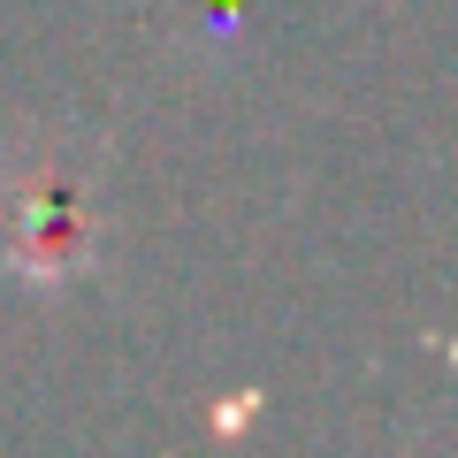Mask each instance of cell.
I'll return each instance as SVG.
<instances>
[{"label": "cell", "mask_w": 458, "mask_h": 458, "mask_svg": "<svg viewBox=\"0 0 458 458\" xmlns=\"http://www.w3.org/2000/svg\"><path fill=\"white\" fill-rule=\"evenodd\" d=\"M451 360H458V352H451Z\"/></svg>", "instance_id": "6da1fadb"}]
</instances>
